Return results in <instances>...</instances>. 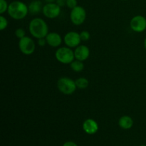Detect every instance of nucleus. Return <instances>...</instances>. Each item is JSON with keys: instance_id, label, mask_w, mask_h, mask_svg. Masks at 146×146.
I'll return each instance as SVG.
<instances>
[{"instance_id": "1", "label": "nucleus", "mask_w": 146, "mask_h": 146, "mask_svg": "<svg viewBox=\"0 0 146 146\" xmlns=\"http://www.w3.org/2000/svg\"><path fill=\"white\" fill-rule=\"evenodd\" d=\"M29 30L31 35L37 39L46 38L47 34L49 33L46 22L39 17H36L30 21L29 24Z\"/></svg>"}, {"instance_id": "2", "label": "nucleus", "mask_w": 146, "mask_h": 146, "mask_svg": "<svg viewBox=\"0 0 146 146\" xmlns=\"http://www.w3.org/2000/svg\"><path fill=\"white\" fill-rule=\"evenodd\" d=\"M8 14L15 20H21L25 18L29 13L28 6L20 1H14L9 4Z\"/></svg>"}, {"instance_id": "3", "label": "nucleus", "mask_w": 146, "mask_h": 146, "mask_svg": "<svg viewBox=\"0 0 146 146\" xmlns=\"http://www.w3.org/2000/svg\"><path fill=\"white\" fill-rule=\"evenodd\" d=\"M55 57L58 62L63 64H71L75 60L74 51L66 46L58 48L55 52Z\"/></svg>"}, {"instance_id": "4", "label": "nucleus", "mask_w": 146, "mask_h": 146, "mask_svg": "<svg viewBox=\"0 0 146 146\" xmlns=\"http://www.w3.org/2000/svg\"><path fill=\"white\" fill-rule=\"evenodd\" d=\"M57 88L64 95H71L76 90L75 81L68 77H61L57 81Z\"/></svg>"}, {"instance_id": "5", "label": "nucleus", "mask_w": 146, "mask_h": 146, "mask_svg": "<svg viewBox=\"0 0 146 146\" xmlns=\"http://www.w3.org/2000/svg\"><path fill=\"white\" fill-rule=\"evenodd\" d=\"M86 19V11L84 7L77 6L72 9L70 14V19L73 24L80 26L84 23Z\"/></svg>"}, {"instance_id": "6", "label": "nucleus", "mask_w": 146, "mask_h": 146, "mask_svg": "<svg viewBox=\"0 0 146 146\" xmlns=\"http://www.w3.org/2000/svg\"><path fill=\"white\" fill-rule=\"evenodd\" d=\"M19 48L20 51L24 55H31L35 51V42L32 38L26 36L19 39Z\"/></svg>"}, {"instance_id": "7", "label": "nucleus", "mask_w": 146, "mask_h": 146, "mask_svg": "<svg viewBox=\"0 0 146 146\" xmlns=\"http://www.w3.org/2000/svg\"><path fill=\"white\" fill-rule=\"evenodd\" d=\"M81 41L79 33L76 31H69L66 33L64 37V42L66 46L69 48H76L80 45Z\"/></svg>"}, {"instance_id": "8", "label": "nucleus", "mask_w": 146, "mask_h": 146, "mask_svg": "<svg viewBox=\"0 0 146 146\" xmlns=\"http://www.w3.org/2000/svg\"><path fill=\"white\" fill-rule=\"evenodd\" d=\"M42 13L46 18L55 19L60 15L61 7L56 3H47L43 7Z\"/></svg>"}, {"instance_id": "9", "label": "nucleus", "mask_w": 146, "mask_h": 146, "mask_svg": "<svg viewBox=\"0 0 146 146\" xmlns=\"http://www.w3.org/2000/svg\"><path fill=\"white\" fill-rule=\"evenodd\" d=\"M131 29L136 33H141L146 29V19L143 16L137 15L133 17L130 21Z\"/></svg>"}, {"instance_id": "10", "label": "nucleus", "mask_w": 146, "mask_h": 146, "mask_svg": "<svg viewBox=\"0 0 146 146\" xmlns=\"http://www.w3.org/2000/svg\"><path fill=\"white\" fill-rule=\"evenodd\" d=\"M74 56L75 59L84 61L88 58L90 56V49L88 46L85 45L78 46L74 49Z\"/></svg>"}, {"instance_id": "11", "label": "nucleus", "mask_w": 146, "mask_h": 146, "mask_svg": "<svg viewBox=\"0 0 146 146\" xmlns=\"http://www.w3.org/2000/svg\"><path fill=\"white\" fill-rule=\"evenodd\" d=\"M46 43L49 46L56 48L60 46L62 44V37L56 32H49L46 36Z\"/></svg>"}, {"instance_id": "12", "label": "nucleus", "mask_w": 146, "mask_h": 146, "mask_svg": "<svg viewBox=\"0 0 146 146\" xmlns=\"http://www.w3.org/2000/svg\"><path fill=\"white\" fill-rule=\"evenodd\" d=\"M83 130L88 135H94L98 131V124L95 120L88 118L83 123Z\"/></svg>"}, {"instance_id": "13", "label": "nucleus", "mask_w": 146, "mask_h": 146, "mask_svg": "<svg viewBox=\"0 0 146 146\" xmlns=\"http://www.w3.org/2000/svg\"><path fill=\"white\" fill-rule=\"evenodd\" d=\"M118 125L124 130H128L133 125V120L129 115H123L118 120Z\"/></svg>"}, {"instance_id": "14", "label": "nucleus", "mask_w": 146, "mask_h": 146, "mask_svg": "<svg viewBox=\"0 0 146 146\" xmlns=\"http://www.w3.org/2000/svg\"><path fill=\"white\" fill-rule=\"evenodd\" d=\"M29 13H30L32 15L39 14L41 11H42L43 7L44 6L42 5L41 1L38 0H33L29 5Z\"/></svg>"}, {"instance_id": "15", "label": "nucleus", "mask_w": 146, "mask_h": 146, "mask_svg": "<svg viewBox=\"0 0 146 146\" xmlns=\"http://www.w3.org/2000/svg\"><path fill=\"white\" fill-rule=\"evenodd\" d=\"M71 68L72 71H75V72H81L84 70V64L83 61H79V60L75 59L71 64Z\"/></svg>"}, {"instance_id": "16", "label": "nucleus", "mask_w": 146, "mask_h": 146, "mask_svg": "<svg viewBox=\"0 0 146 146\" xmlns=\"http://www.w3.org/2000/svg\"><path fill=\"white\" fill-rule=\"evenodd\" d=\"M76 85L77 88L79 89H85L89 85V81L87 78L84 77H81V78H77L75 81Z\"/></svg>"}, {"instance_id": "17", "label": "nucleus", "mask_w": 146, "mask_h": 146, "mask_svg": "<svg viewBox=\"0 0 146 146\" xmlns=\"http://www.w3.org/2000/svg\"><path fill=\"white\" fill-rule=\"evenodd\" d=\"M9 4L6 0H0V14H3L8 10Z\"/></svg>"}, {"instance_id": "18", "label": "nucleus", "mask_w": 146, "mask_h": 146, "mask_svg": "<svg viewBox=\"0 0 146 146\" xmlns=\"http://www.w3.org/2000/svg\"><path fill=\"white\" fill-rule=\"evenodd\" d=\"M8 27V21L4 16H0V30L4 31Z\"/></svg>"}, {"instance_id": "19", "label": "nucleus", "mask_w": 146, "mask_h": 146, "mask_svg": "<svg viewBox=\"0 0 146 146\" xmlns=\"http://www.w3.org/2000/svg\"><path fill=\"white\" fill-rule=\"evenodd\" d=\"M16 37H17L18 38H22L23 37L26 36V32L22 28H18L15 30V32H14Z\"/></svg>"}, {"instance_id": "20", "label": "nucleus", "mask_w": 146, "mask_h": 146, "mask_svg": "<svg viewBox=\"0 0 146 146\" xmlns=\"http://www.w3.org/2000/svg\"><path fill=\"white\" fill-rule=\"evenodd\" d=\"M80 36H81V41H87L91 38V34L88 31H82L80 33Z\"/></svg>"}, {"instance_id": "21", "label": "nucleus", "mask_w": 146, "mask_h": 146, "mask_svg": "<svg viewBox=\"0 0 146 146\" xmlns=\"http://www.w3.org/2000/svg\"><path fill=\"white\" fill-rule=\"evenodd\" d=\"M66 6L70 9H74L77 7V0H66Z\"/></svg>"}, {"instance_id": "22", "label": "nucleus", "mask_w": 146, "mask_h": 146, "mask_svg": "<svg viewBox=\"0 0 146 146\" xmlns=\"http://www.w3.org/2000/svg\"><path fill=\"white\" fill-rule=\"evenodd\" d=\"M46 44H47L46 38H41L38 39V44L40 46H44L46 45Z\"/></svg>"}, {"instance_id": "23", "label": "nucleus", "mask_w": 146, "mask_h": 146, "mask_svg": "<svg viewBox=\"0 0 146 146\" xmlns=\"http://www.w3.org/2000/svg\"><path fill=\"white\" fill-rule=\"evenodd\" d=\"M56 3L60 7H62L66 5V0H56Z\"/></svg>"}, {"instance_id": "24", "label": "nucleus", "mask_w": 146, "mask_h": 146, "mask_svg": "<svg viewBox=\"0 0 146 146\" xmlns=\"http://www.w3.org/2000/svg\"><path fill=\"white\" fill-rule=\"evenodd\" d=\"M63 146H78V145H77L74 142H72V141H67V142H66L64 144V145Z\"/></svg>"}, {"instance_id": "25", "label": "nucleus", "mask_w": 146, "mask_h": 146, "mask_svg": "<svg viewBox=\"0 0 146 146\" xmlns=\"http://www.w3.org/2000/svg\"><path fill=\"white\" fill-rule=\"evenodd\" d=\"M47 3H54V1H56V0H45Z\"/></svg>"}, {"instance_id": "26", "label": "nucleus", "mask_w": 146, "mask_h": 146, "mask_svg": "<svg viewBox=\"0 0 146 146\" xmlns=\"http://www.w3.org/2000/svg\"><path fill=\"white\" fill-rule=\"evenodd\" d=\"M144 47H145V48L146 50V38H145V40H144Z\"/></svg>"}, {"instance_id": "27", "label": "nucleus", "mask_w": 146, "mask_h": 146, "mask_svg": "<svg viewBox=\"0 0 146 146\" xmlns=\"http://www.w3.org/2000/svg\"><path fill=\"white\" fill-rule=\"evenodd\" d=\"M140 146H146V145H140Z\"/></svg>"}, {"instance_id": "28", "label": "nucleus", "mask_w": 146, "mask_h": 146, "mask_svg": "<svg viewBox=\"0 0 146 146\" xmlns=\"http://www.w3.org/2000/svg\"><path fill=\"white\" fill-rule=\"evenodd\" d=\"M123 1H126V0H123Z\"/></svg>"}]
</instances>
